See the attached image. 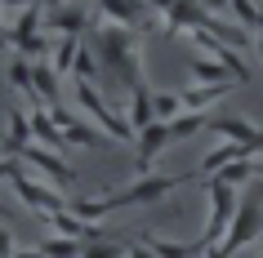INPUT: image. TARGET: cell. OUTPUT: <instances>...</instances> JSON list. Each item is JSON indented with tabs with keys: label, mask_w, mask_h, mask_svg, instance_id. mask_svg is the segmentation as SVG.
Listing matches in <instances>:
<instances>
[{
	"label": "cell",
	"mask_w": 263,
	"mask_h": 258,
	"mask_svg": "<svg viewBox=\"0 0 263 258\" xmlns=\"http://www.w3.org/2000/svg\"><path fill=\"white\" fill-rule=\"evenodd\" d=\"M219 94H228V85H205V89H196V94H187V103H192V107H205V103H214Z\"/></svg>",
	"instance_id": "7a4b0ae2"
},
{
	"label": "cell",
	"mask_w": 263,
	"mask_h": 258,
	"mask_svg": "<svg viewBox=\"0 0 263 258\" xmlns=\"http://www.w3.org/2000/svg\"><path fill=\"white\" fill-rule=\"evenodd\" d=\"M0 258H9V236L0 231Z\"/></svg>",
	"instance_id": "52a82bcc"
},
{
	"label": "cell",
	"mask_w": 263,
	"mask_h": 258,
	"mask_svg": "<svg viewBox=\"0 0 263 258\" xmlns=\"http://www.w3.org/2000/svg\"><path fill=\"white\" fill-rule=\"evenodd\" d=\"M174 111H179V98H174V94H161V98H156V116H174Z\"/></svg>",
	"instance_id": "5b68a950"
},
{
	"label": "cell",
	"mask_w": 263,
	"mask_h": 258,
	"mask_svg": "<svg viewBox=\"0 0 263 258\" xmlns=\"http://www.w3.org/2000/svg\"><path fill=\"white\" fill-rule=\"evenodd\" d=\"M201 129V116H179V121L170 125V138H187V134H196Z\"/></svg>",
	"instance_id": "3957f363"
},
{
	"label": "cell",
	"mask_w": 263,
	"mask_h": 258,
	"mask_svg": "<svg viewBox=\"0 0 263 258\" xmlns=\"http://www.w3.org/2000/svg\"><path fill=\"white\" fill-rule=\"evenodd\" d=\"M254 27H263V9H259V18H254Z\"/></svg>",
	"instance_id": "ba28073f"
},
{
	"label": "cell",
	"mask_w": 263,
	"mask_h": 258,
	"mask_svg": "<svg viewBox=\"0 0 263 258\" xmlns=\"http://www.w3.org/2000/svg\"><path fill=\"white\" fill-rule=\"evenodd\" d=\"M228 143H236V147H246V151H263V129H254V125L246 121H219L214 125Z\"/></svg>",
	"instance_id": "6da1fadb"
},
{
	"label": "cell",
	"mask_w": 263,
	"mask_h": 258,
	"mask_svg": "<svg viewBox=\"0 0 263 258\" xmlns=\"http://www.w3.org/2000/svg\"><path fill=\"white\" fill-rule=\"evenodd\" d=\"M85 258H121V245H103V249H89Z\"/></svg>",
	"instance_id": "8992f818"
},
{
	"label": "cell",
	"mask_w": 263,
	"mask_h": 258,
	"mask_svg": "<svg viewBox=\"0 0 263 258\" xmlns=\"http://www.w3.org/2000/svg\"><path fill=\"white\" fill-rule=\"evenodd\" d=\"M250 174H254V169H250V165H246V161H236V165H232V169H228V174H223V183H246V178H250Z\"/></svg>",
	"instance_id": "277c9868"
},
{
	"label": "cell",
	"mask_w": 263,
	"mask_h": 258,
	"mask_svg": "<svg viewBox=\"0 0 263 258\" xmlns=\"http://www.w3.org/2000/svg\"><path fill=\"white\" fill-rule=\"evenodd\" d=\"M259 58H263V41H259Z\"/></svg>",
	"instance_id": "9c48e42d"
}]
</instances>
